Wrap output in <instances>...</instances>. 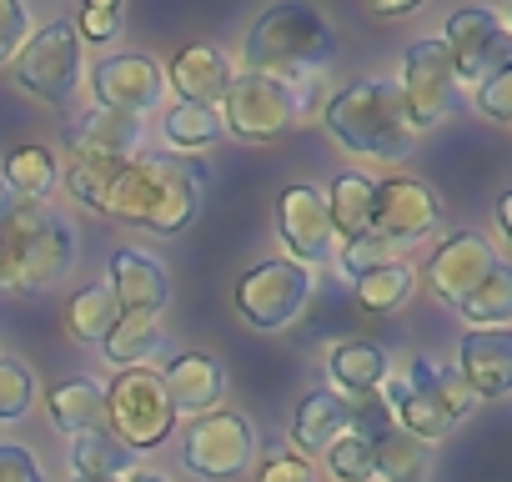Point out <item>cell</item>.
Instances as JSON below:
<instances>
[{"label":"cell","mask_w":512,"mask_h":482,"mask_svg":"<svg viewBox=\"0 0 512 482\" xmlns=\"http://www.w3.org/2000/svg\"><path fill=\"white\" fill-rule=\"evenodd\" d=\"M201 191H206V161L196 156H151V161H126L111 171L101 206L116 221L181 236L201 216Z\"/></svg>","instance_id":"cell-1"},{"label":"cell","mask_w":512,"mask_h":482,"mask_svg":"<svg viewBox=\"0 0 512 482\" xmlns=\"http://www.w3.org/2000/svg\"><path fill=\"white\" fill-rule=\"evenodd\" d=\"M337 61V36L322 11L312 6H272L267 16H256L246 36V71L267 76L282 86H307L317 91V76Z\"/></svg>","instance_id":"cell-2"},{"label":"cell","mask_w":512,"mask_h":482,"mask_svg":"<svg viewBox=\"0 0 512 482\" xmlns=\"http://www.w3.org/2000/svg\"><path fill=\"white\" fill-rule=\"evenodd\" d=\"M327 131L347 151L382 156V161H402L417 141L397 81H352L347 91H337L327 106Z\"/></svg>","instance_id":"cell-3"},{"label":"cell","mask_w":512,"mask_h":482,"mask_svg":"<svg viewBox=\"0 0 512 482\" xmlns=\"http://www.w3.org/2000/svg\"><path fill=\"white\" fill-rule=\"evenodd\" d=\"M106 417H111V437L131 452L141 447H161L176 427V412L166 402V387H161V372L151 367H126L111 377V392H106Z\"/></svg>","instance_id":"cell-4"},{"label":"cell","mask_w":512,"mask_h":482,"mask_svg":"<svg viewBox=\"0 0 512 482\" xmlns=\"http://www.w3.org/2000/svg\"><path fill=\"white\" fill-rule=\"evenodd\" d=\"M16 86L46 106H66L81 86V36L71 21H51L16 51Z\"/></svg>","instance_id":"cell-5"},{"label":"cell","mask_w":512,"mask_h":482,"mask_svg":"<svg viewBox=\"0 0 512 482\" xmlns=\"http://www.w3.org/2000/svg\"><path fill=\"white\" fill-rule=\"evenodd\" d=\"M302 116V96L282 81H267V76H231L226 96H221V131L241 136V141H272L282 136L287 126H297Z\"/></svg>","instance_id":"cell-6"},{"label":"cell","mask_w":512,"mask_h":482,"mask_svg":"<svg viewBox=\"0 0 512 482\" xmlns=\"http://www.w3.org/2000/svg\"><path fill=\"white\" fill-rule=\"evenodd\" d=\"M402 106H407V121L412 131H427V126H442L457 106H462V81L442 51V41H412L407 56H402Z\"/></svg>","instance_id":"cell-7"},{"label":"cell","mask_w":512,"mask_h":482,"mask_svg":"<svg viewBox=\"0 0 512 482\" xmlns=\"http://www.w3.org/2000/svg\"><path fill=\"white\" fill-rule=\"evenodd\" d=\"M256 452V432L241 412H206L191 422L186 442H181V467L201 482H231L236 472H246Z\"/></svg>","instance_id":"cell-8"},{"label":"cell","mask_w":512,"mask_h":482,"mask_svg":"<svg viewBox=\"0 0 512 482\" xmlns=\"http://www.w3.org/2000/svg\"><path fill=\"white\" fill-rule=\"evenodd\" d=\"M442 51H447L457 81H462V76L487 81V76H497V71H512V36H507L502 16L487 11V6L452 11L447 26H442Z\"/></svg>","instance_id":"cell-9"},{"label":"cell","mask_w":512,"mask_h":482,"mask_svg":"<svg viewBox=\"0 0 512 482\" xmlns=\"http://www.w3.org/2000/svg\"><path fill=\"white\" fill-rule=\"evenodd\" d=\"M307 297H312V272L297 262H262L236 282V312L262 332L287 327Z\"/></svg>","instance_id":"cell-10"},{"label":"cell","mask_w":512,"mask_h":482,"mask_svg":"<svg viewBox=\"0 0 512 482\" xmlns=\"http://www.w3.org/2000/svg\"><path fill=\"white\" fill-rule=\"evenodd\" d=\"M442 221V201L432 186H422L417 176H387L372 191V236L387 247H407L422 241L432 226Z\"/></svg>","instance_id":"cell-11"},{"label":"cell","mask_w":512,"mask_h":482,"mask_svg":"<svg viewBox=\"0 0 512 482\" xmlns=\"http://www.w3.org/2000/svg\"><path fill=\"white\" fill-rule=\"evenodd\" d=\"M91 91H96V106L101 111H121V116H146L161 106L166 96V71L151 61V56H106L96 61L91 71Z\"/></svg>","instance_id":"cell-12"},{"label":"cell","mask_w":512,"mask_h":482,"mask_svg":"<svg viewBox=\"0 0 512 482\" xmlns=\"http://www.w3.org/2000/svg\"><path fill=\"white\" fill-rule=\"evenodd\" d=\"M277 226H282V241L292 247L297 267H317V262H327V257H332L337 231H332L327 191H322V186H312V181L287 186V191H282V201H277Z\"/></svg>","instance_id":"cell-13"},{"label":"cell","mask_w":512,"mask_h":482,"mask_svg":"<svg viewBox=\"0 0 512 482\" xmlns=\"http://www.w3.org/2000/svg\"><path fill=\"white\" fill-rule=\"evenodd\" d=\"M497 267H502V262H497V252L487 247V241H482L477 231H457V236H447L442 247L432 252V262H427V282H432V292H437V297L462 302V297H467V292H477Z\"/></svg>","instance_id":"cell-14"},{"label":"cell","mask_w":512,"mask_h":482,"mask_svg":"<svg viewBox=\"0 0 512 482\" xmlns=\"http://www.w3.org/2000/svg\"><path fill=\"white\" fill-rule=\"evenodd\" d=\"M111 297H116V312H136V317H156L166 302H171V277L156 257L146 252H116L111 257V277H106Z\"/></svg>","instance_id":"cell-15"},{"label":"cell","mask_w":512,"mask_h":482,"mask_svg":"<svg viewBox=\"0 0 512 482\" xmlns=\"http://www.w3.org/2000/svg\"><path fill=\"white\" fill-rule=\"evenodd\" d=\"M457 377L472 387V397H507L512 387V332L507 327H487V332H467L457 347Z\"/></svg>","instance_id":"cell-16"},{"label":"cell","mask_w":512,"mask_h":482,"mask_svg":"<svg viewBox=\"0 0 512 482\" xmlns=\"http://www.w3.org/2000/svg\"><path fill=\"white\" fill-rule=\"evenodd\" d=\"M141 121L136 116H121V111H91V116H81V126L71 131V156H81V161H111V166H126V161H136V151H141Z\"/></svg>","instance_id":"cell-17"},{"label":"cell","mask_w":512,"mask_h":482,"mask_svg":"<svg viewBox=\"0 0 512 482\" xmlns=\"http://www.w3.org/2000/svg\"><path fill=\"white\" fill-rule=\"evenodd\" d=\"M161 387H166L171 412L206 417V412H216V402H221V392H226V377H221L216 357H206V352H181V357L166 367Z\"/></svg>","instance_id":"cell-18"},{"label":"cell","mask_w":512,"mask_h":482,"mask_svg":"<svg viewBox=\"0 0 512 482\" xmlns=\"http://www.w3.org/2000/svg\"><path fill=\"white\" fill-rule=\"evenodd\" d=\"M166 86H176L181 91V106H221V96H226V86H231V61L216 51V46H186V51H176V61H171V76H166Z\"/></svg>","instance_id":"cell-19"},{"label":"cell","mask_w":512,"mask_h":482,"mask_svg":"<svg viewBox=\"0 0 512 482\" xmlns=\"http://www.w3.org/2000/svg\"><path fill=\"white\" fill-rule=\"evenodd\" d=\"M352 432V397L342 392H327V387H312L297 407V422H292V442L297 452H327L332 442H342Z\"/></svg>","instance_id":"cell-20"},{"label":"cell","mask_w":512,"mask_h":482,"mask_svg":"<svg viewBox=\"0 0 512 482\" xmlns=\"http://www.w3.org/2000/svg\"><path fill=\"white\" fill-rule=\"evenodd\" d=\"M422 402H432L447 422H457V417H467L472 407H477V397H472V387L457 377V367H437L432 357H412V367H407V377H402Z\"/></svg>","instance_id":"cell-21"},{"label":"cell","mask_w":512,"mask_h":482,"mask_svg":"<svg viewBox=\"0 0 512 482\" xmlns=\"http://www.w3.org/2000/svg\"><path fill=\"white\" fill-rule=\"evenodd\" d=\"M46 407H51V422L71 437L91 432L101 417H106V387L91 382V377H61L51 392H46Z\"/></svg>","instance_id":"cell-22"},{"label":"cell","mask_w":512,"mask_h":482,"mask_svg":"<svg viewBox=\"0 0 512 482\" xmlns=\"http://www.w3.org/2000/svg\"><path fill=\"white\" fill-rule=\"evenodd\" d=\"M372 191L377 181H367L362 171H342L327 191V216H332V231L342 241H362L372 236Z\"/></svg>","instance_id":"cell-23"},{"label":"cell","mask_w":512,"mask_h":482,"mask_svg":"<svg viewBox=\"0 0 512 482\" xmlns=\"http://www.w3.org/2000/svg\"><path fill=\"white\" fill-rule=\"evenodd\" d=\"M327 367H332V382L342 387V397H367L387 382V352L377 342H337Z\"/></svg>","instance_id":"cell-24"},{"label":"cell","mask_w":512,"mask_h":482,"mask_svg":"<svg viewBox=\"0 0 512 482\" xmlns=\"http://www.w3.org/2000/svg\"><path fill=\"white\" fill-rule=\"evenodd\" d=\"M427 467H432L427 442L407 437L397 422L372 442V477H382V482H427Z\"/></svg>","instance_id":"cell-25"},{"label":"cell","mask_w":512,"mask_h":482,"mask_svg":"<svg viewBox=\"0 0 512 482\" xmlns=\"http://www.w3.org/2000/svg\"><path fill=\"white\" fill-rule=\"evenodd\" d=\"M61 181V166L46 146H16L6 156V186L16 201H46Z\"/></svg>","instance_id":"cell-26"},{"label":"cell","mask_w":512,"mask_h":482,"mask_svg":"<svg viewBox=\"0 0 512 482\" xmlns=\"http://www.w3.org/2000/svg\"><path fill=\"white\" fill-rule=\"evenodd\" d=\"M161 342H166V332H161L156 317H136V312H126V317L111 327V337H106L101 347H106V357L121 362V372H126V367L151 362V357L161 352Z\"/></svg>","instance_id":"cell-27"},{"label":"cell","mask_w":512,"mask_h":482,"mask_svg":"<svg viewBox=\"0 0 512 482\" xmlns=\"http://www.w3.org/2000/svg\"><path fill=\"white\" fill-rule=\"evenodd\" d=\"M131 462H136V452L121 447L101 427L71 437V467H76V477H121V472H131Z\"/></svg>","instance_id":"cell-28"},{"label":"cell","mask_w":512,"mask_h":482,"mask_svg":"<svg viewBox=\"0 0 512 482\" xmlns=\"http://www.w3.org/2000/svg\"><path fill=\"white\" fill-rule=\"evenodd\" d=\"M412 287H417L412 267L387 262V267H377V272L357 277V307H362V312H372V317H392V312L412 297Z\"/></svg>","instance_id":"cell-29"},{"label":"cell","mask_w":512,"mask_h":482,"mask_svg":"<svg viewBox=\"0 0 512 482\" xmlns=\"http://www.w3.org/2000/svg\"><path fill=\"white\" fill-rule=\"evenodd\" d=\"M66 322H71V337H76V342H106V337H111V327L121 322L111 287H106V282H91L86 292H76V297H71Z\"/></svg>","instance_id":"cell-30"},{"label":"cell","mask_w":512,"mask_h":482,"mask_svg":"<svg viewBox=\"0 0 512 482\" xmlns=\"http://www.w3.org/2000/svg\"><path fill=\"white\" fill-rule=\"evenodd\" d=\"M161 131H166V141H171L176 151L196 156V151H206V146L221 141V116L206 111V106H181V101H176V106L166 111Z\"/></svg>","instance_id":"cell-31"},{"label":"cell","mask_w":512,"mask_h":482,"mask_svg":"<svg viewBox=\"0 0 512 482\" xmlns=\"http://www.w3.org/2000/svg\"><path fill=\"white\" fill-rule=\"evenodd\" d=\"M462 317L467 322H477L472 332H487V327H507V317H512V272L507 267H497L477 292H467L462 302Z\"/></svg>","instance_id":"cell-32"},{"label":"cell","mask_w":512,"mask_h":482,"mask_svg":"<svg viewBox=\"0 0 512 482\" xmlns=\"http://www.w3.org/2000/svg\"><path fill=\"white\" fill-rule=\"evenodd\" d=\"M31 397H36L31 367L16 357H0V422H21L31 412Z\"/></svg>","instance_id":"cell-33"},{"label":"cell","mask_w":512,"mask_h":482,"mask_svg":"<svg viewBox=\"0 0 512 482\" xmlns=\"http://www.w3.org/2000/svg\"><path fill=\"white\" fill-rule=\"evenodd\" d=\"M327 462H332L337 482H367V477H372V437L347 432L342 442L327 447Z\"/></svg>","instance_id":"cell-34"},{"label":"cell","mask_w":512,"mask_h":482,"mask_svg":"<svg viewBox=\"0 0 512 482\" xmlns=\"http://www.w3.org/2000/svg\"><path fill=\"white\" fill-rule=\"evenodd\" d=\"M26 36H31V11L21 6V0H0V66L16 61Z\"/></svg>","instance_id":"cell-35"},{"label":"cell","mask_w":512,"mask_h":482,"mask_svg":"<svg viewBox=\"0 0 512 482\" xmlns=\"http://www.w3.org/2000/svg\"><path fill=\"white\" fill-rule=\"evenodd\" d=\"M392 262V247L387 241H377V236H362V241H347V252H342V272L357 282V277H367V272H377V267H387Z\"/></svg>","instance_id":"cell-36"},{"label":"cell","mask_w":512,"mask_h":482,"mask_svg":"<svg viewBox=\"0 0 512 482\" xmlns=\"http://www.w3.org/2000/svg\"><path fill=\"white\" fill-rule=\"evenodd\" d=\"M477 111H482L487 121H497V126L512 121V71H497V76L482 81V91H477Z\"/></svg>","instance_id":"cell-37"},{"label":"cell","mask_w":512,"mask_h":482,"mask_svg":"<svg viewBox=\"0 0 512 482\" xmlns=\"http://www.w3.org/2000/svg\"><path fill=\"white\" fill-rule=\"evenodd\" d=\"M116 26H121V6H116V0H96V6L81 11L76 36H81V41H111Z\"/></svg>","instance_id":"cell-38"},{"label":"cell","mask_w":512,"mask_h":482,"mask_svg":"<svg viewBox=\"0 0 512 482\" xmlns=\"http://www.w3.org/2000/svg\"><path fill=\"white\" fill-rule=\"evenodd\" d=\"M0 482H46V472H41V462L26 447L0 442Z\"/></svg>","instance_id":"cell-39"},{"label":"cell","mask_w":512,"mask_h":482,"mask_svg":"<svg viewBox=\"0 0 512 482\" xmlns=\"http://www.w3.org/2000/svg\"><path fill=\"white\" fill-rule=\"evenodd\" d=\"M256 482H312V467H307V457H272L262 472H256Z\"/></svg>","instance_id":"cell-40"},{"label":"cell","mask_w":512,"mask_h":482,"mask_svg":"<svg viewBox=\"0 0 512 482\" xmlns=\"http://www.w3.org/2000/svg\"><path fill=\"white\" fill-rule=\"evenodd\" d=\"M417 11V0H382L377 16H412Z\"/></svg>","instance_id":"cell-41"},{"label":"cell","mask_w":512,"mask_h":482,"mask_svg":"<svg viewBox=\"0 0 512 482\" xmlns=\"http://www.w3.org/2000/svg\"><path fill=\"white\" fill-rule=\"evenodd\" d=\"M497 231H512V196H497Z\"/></svg>","instance_id":"cell-42"},{"label":"cell","mask_w":512,"mask_h":482,"mask_svg":"<svg viewBox=\"0 0 512 482\" xmlns=\"http://www.w3.org/2000/svg\"><path fill=\"white\" fill-rule=\"evenodd\" d=\"M131 482H166L161 472H131Z\"/></svg>","instance_id":"cell-43"},{"label":"cell","mask_w":512,"mask_h":482,"mask_svg":"<svg viewBox=\"0 0 512 482\" xmlns=\"http://www.w3.org/2000/svg\"><path fill=\"white\" fill-rule=\"evenodd\" d=\"M76 482H116V477H76Z\"/></svg>","instance_id":"cell-44"}]
</instances>
